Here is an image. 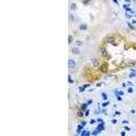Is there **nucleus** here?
Returning a JSON list of instances; mask_svg holds the SVG:
<instances>
[{"label": "nucleus", "mask_w": 136, "mask_h": 136, "mask_svg": "<svg viewBox=\"0 0 136 136\" xmlns=\"http://www.w3.org/2000/svg\"><path fill=\"white\" fill-rule=\"evenodd\" d=\"M105 44H109V45H113V46H116L117 45V37L116 36H108L106 38H105Z\"/></svg>", "instance_id": "1"}, {"label": "nucleus", "mask_w": 136, "mask_h": 136, "mask_svg": "<svg viewBox=\"0 0 136 136\" xmlns=\"http://www.w3.org/2000/svg\"><path fill=\"white\" fill-rule=\"evenodd\" d=\"M99 52H101V56L104 57V59H106V60H109V59H110L109 50L106 49V46H105V45H102V46L99 48Z\"/></svg>", "instance_id": "2"}, {"label": "nucleus", "mask_w": 136, "mask_h": 136, "mask_svg": "<svg viewBox=\"0 0 136 136\" xmlns=\"http://www.w3.org/2000/svg\"><path fill=\"white\" fill-rule=\"evenodd\" d=\"M99 71L102 72V74H106V72L109 71V64H108V63H102V64L99 65Z\"/></svg>", "instance_id": "3"}, {"label": "nucleus", "mask_w": 136, "mask_h": 136, "mask_svg": "<svg viewBox=\"0 0 136 136\" xmlns=\"http://www.w3.org/2000/svg\"><path fill=\"white\" fill-rule=\"evenodd\" d=\"M91 67H94V68H99V65L102 64V63L99 61V59H91Z\"/></svg>", "instance_id": "4"}, {"label": "nucleus", "mask_w": 136, "mask_h": 136, "mask_svg": "<svg viewBox=\"0 0 136 136\" xmlns=\"http://www.w3.org/2000/svg\"><path fill=\"white\" fill-rule=\"evenodd\" d=\"M68 68H69V69H75V68H76V61H75L74 59L68 60Z\"/></svg>", "instance_id": "5"}, {"label": "nucleus", "mask_w": 136, "mask_h": 136, "mask_svg": "<svg viewBox=\"0 0 136 136\" xmlns=\"http://www.w3.org/2000/svg\"><path fill=\"white\" fill-rule=\"evenodd\" d=\"M79 109L83 110V112H86V110L89 109V104H87V102H83V104H80V105H79Z\"/></svg>", "instance_id": "6"}, {"label": "nucleus", "mask_w": 136, "mask_h": 136, "mask_svg": "<svg viewBox=\"0 0 136 136\" xmlns=\"http://www.w3.org/2000/svg\"><path fill=\"white\" fill-rule=\"evenodd\" d=\"M101 98H102L104 101H109V94H108L106 91H102L101 93Z\"/></svg>", "instance_id": "7"}, {"label": "nucleus", "mask_w": 136, "mask_h": 136, "mask_svg": "<svg viewBox=\"0 0 136 136\" xmlns=\"http://www.w3.org/2000/svg\"><path fill=\"white\" fill-rule=\"evenodd\" d=\"M113 93H114L116 97H117V95H121V97L124 95V91H122V90H120V89H114V90H113Z\"/></svg>", "instance_id": "8"}, {"label": "nucleus", "mask_w": 136, "mask_h": 136, "mask_svg": "<svg viewBox=\"0 0 136 136\" xmlns=\"http://www.w3.org/2000/svg\"><path fill=\"white\" fill-rule=\"evenodd\" d=\"M79 30L80 31H86L87 30V23H79Z\"/></svg>", "instance_id": "9"}, {"label": "nucleus", "mask_w": 136, "mask_h": 136, "mask_svg": "<svg viewBox=\"0 0 136 136\" xmlns=\"http://www.w3.org/2000/svg\"><path fill=\"white\" fill-rule=\"evenodd\" d=\"M89 86H90L89 83H86V84H82V86L79 87V93H83L84 90H87V87H89Z\"/></svg>", "instance_id": "10"}, {"label": "nucleus", "mask_w": 136, "mask_h": 136, "mask_svg": "<svg viewBox=\"0 0 136 136\" xmlns=\"http://www.w3.org/2000/svg\"><path fill=\"white\" fill-rule=\"evenodd\" d=\"M71 52H72L74 54H79V53H80V49H79V46H74V48L71 49Z\"/></svg>", "instance_id": "11"}, {"label": "nucleus", "mask_w": 136, "mask_h": 136, "mask_svg": "<svg viewBox=\"0 0 136 136\" xmlns=\"http://www.w3.org/2000/svg\"><path fill=\"white\" fill-rule=\"evenodd\" d=\"M76 117H79V118L84 117V112H83V110H80V109H78L76 110Z\"/></svg>", "instance_id": "12"}, {"label": "nucleus", "mask_w": 136, "mask_h": 136, "mask_svg": "<svg viewBox=\"0 0 136 136\" xmlns=\"http://www.w3.org/2000/svg\"><path fill=\"white\" fill-rule=\"evenodd\" d=\"M128 78H129V79H132V78H136V71H135V69H133V71H131L129 74H128Z\"/></svg>", "instance_id": "13"}, {"label": "nucleus", "mask_w": 136, "mask_h": 136, "mask_svg": "<svg viewBox=\"0 0 136 136\" xmlns=\"http://www.w3.org/2000/svg\"><path fill=\"white\" fill-rule=\"evenodd\" d=\"M76 8H78V6L75 3H71V6H69V11H76Z\"/></svg>", "instance_id": "14"}, {"label": "nucleus", "mask_w": 136, "mask_h": 136, "mask_svg": "<svg viewBox=\"0 0 136 136\" xmlns=\"http://www.w3.org/2000/svg\"><path fill=\"white\" fill-rule=\"evenodd\" d=\"M82 4L83 6H90V4H91V0H82Z\"/></svg>", "instance_id": "15"}, {"label": "nucleus", "mask_w": 136, "mask_h": 136, "mask_svg": "<svg viewBox=\"0 0 136 136\" xmlns=\"http://www.w3.org/2000/svg\"><path fill=\"white\" fill-rule=\"evenodd\" d=\"M127 25H128V27H129V29H132V30H136V26L132 23V22H128Z\"/></svg>", "instance_id": "16"}, {"label": "nucleus", "mask_w": 136, "mask_h": 136, "mask_svg": "<svg viewBox=\"0 0 136 136\" xmlns=\"http://www.w3.org/2000/svg\"><path fill=\"white\" fill-rule=\"evenodd\" d=\"M72 42H74V37H72L71 34H69V36H68V44L72 45Z\"/></svg>", "instance_id": "17"}, {"label": "nucleus", "mask_w": 136, "mask_h": 136, "mask_svg": "<svg viewBox=\"0 0 136 136\" xmlns=\"http://www.w3.org/2000/svg\"><path fill=\"white\" fill-rule=\"evenodd\" d=\"M68 82L71 83V84L75 82V79H74V78H72V75H68Z\"/></svg>", "instance_id": "18"}, {"label": "nucleus", "mask_w": 136, "mask_h": 136, "mask_svg": "<svg viewBox=\"0 0 136 136\" xmlns=\"http://www.w3.org/2000/svg\"><path fill=\"white\" fill-rule=\"evenodd\" d=\"M86 124H87V121H83V120L79 121V127H86Z\"/></svg>", "instance_id": "19"}, {"label": "nucleus", "mask_w": 136, "mask_h": 136, "mask_svg": "<svg viewBox=\"0 0 136 136\" xmlns=\"http://www.w3.org/2000/svg\"><path fill=\"white\" fill-rule=\"evenodd\" d=\"M83 44H84V42H83V41H80V40H79V41H76V42H75V46H82Z\"/></svg>", "instance_id": "20"}, {"label": "nucleus", "mask_w": 136, "mask_h": 136, "mask_svg": "<svg viewBox=\"0 0 136 136\" xmlns=\"http://www.w3.org/2000/svg\"><path fill=\"white\" fill-rule=\"evenodd\" d=\"M112 124H113V125L118 124V120H117V118H116V117H113V118H112Z\"/></svg>", "instance_id": "21"}, {"label": "nucleus", "mask_w": 136, "mask_h": 136, "mask_svg": "<svg viewBox=\"0 0 136 136\" xmlns=\"http://www.w3.org/2000/svg\"><path fill=\"white\" fill-rule=\"evenodd\" d=\"M109 106V101H105L104 104H102V108H108Z\"/></svg>", "instance_id": "22"}, {"label": "nucleus", "mask_w": 136, "mask_h": 136, "mask_svg": "<svg viewBox=\"0 0 136 136\" xmlns=\"http://www.w3.org/2000/svg\"><path fill=\"white\" fill-rule=\"evenodd\" d=\"M118 116H120V112L114 110V112H113V117H118Z\"/></svg>", "instance_id": "23"}, {"label": "nucleus", "mask_w": 136, "mask_h": 136, "mask_svg": "<svg viewBox=\"0 0 136 136\" xmlns=\"http://www.w3.org/2000/svg\"><path fill=\"white\" fill-rule=\"evenodd\" d=\"M127 91H128V94H132V93H133V89H131V87H128V90H127Z\"/></svg>", "instance_id": "24"}, {"label": "nucleus", "mask_w": 136, "mask_h": 136, "mask_svg": "<svg viewBox=\"0 0 136 136\" xmlns=\"http://www.w3.org/2000/svg\"><path fill=\"white\" fill-rule=\"evenodd\" d=\"M84 116H86V117H87V116H90V110H89V109H87L86 112H84Z\"/></svg>", "instance_id": "25"}, {"label": "nucleus", "mask_w": 136, "mask_h": 136, "mask_svg": "<svg viewBox=\"0 0 136 136\" xmlns=\"http://www.w3.org/2000/svg\"><path fill=\"white\" fill-rule=\"evenodd\" d=\"M120 135H121V136H125V135H127V132H125V129L122 131V132H120Z\"/></svg>", "instance_id": "26"}, {"label": "nucleus", "mask_w": 136, "mask_h": 136, "mask_svg": "<svg viewBox=\"0 0 136 136\" xmlns=\"http://www.w3.org/2000/svg\"><path fill=\"white\" fill-rule=\"evenodd\" d=\"M118 1H120V0H113V3H117V4H118Z\"/></svg>", "instance_id": "27"}, {"label": "nucleus", "mask_w": 136, "mask_h": 136, "mask_svg": "<svg viewBox=\"0 0 136 136\" xmlns=\"http://www.w3.org/2000/svg\"><path fill=\"white\" fill-rule=\"evenodd\" d=\"M132 23H133V25H136V19H133V21H132Z\"/></svg>", "instance_id": "28"}]
</instances>
